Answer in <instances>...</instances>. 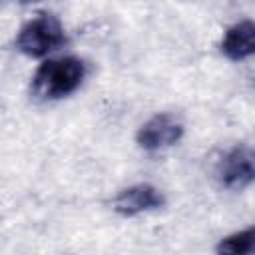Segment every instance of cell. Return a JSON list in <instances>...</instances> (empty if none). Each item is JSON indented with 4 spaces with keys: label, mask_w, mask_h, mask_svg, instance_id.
<instances>
[{
    "label": "cell",
    "mask_w": 255,
    "mask_h": 255,
    "mask_svg": "<svg viewBox=\"0 0 255 255\" xmlns=\"http://www.w3.org/2000/svg\"><path fill=\"white\" fill-rule=\"evenodd\" d=\"M163 203H165V197L157 187H153L149 183H137V185L122 189L114 197L112 209L124 217H133L143 211L157 209Z\"/></svg>",
    "instance_id": "5"
},
{
    "label": "cell",
    "mask_w": 255,
    "mask_h": 255,
    "mask_svg": "<svg viewBox=\"0 0 255 255\" xmlns=\"http://www.w3.org/2000/svg\"><path fill=\"white\" fill-rule=\"evenodd\" d=\"M66 34L60 20L52 14H40L24 24L16 38V48L30 58H44L64 46Z\"/></svg>",
    "instance_id": "2"
},
{
    "label": "cell",
    "mask_w": 255,
    "mask_h": 255,
    "mask_svg": "<svg viewBox=\"0 0 255 255\" xmlns=\"http://www.w3.org/2000/svg\"><path fill=\"white\" fill-rule=\"evenodd\" d=\"M183 135V126L169 114H157L137 129V145L147 151H157L177 143Z\"/></svg>",
    "instance_id": "4"
},
{
    "label": "cell",
    "mask_w": 255,
    "mask_h": 255,
    "mask_svg": "<svg viewBox=\"0 0 255 255\" xmlns=\"http://www.w3.org/2000/svg\"><path fill=\"white\" fill-rule=\"evenodd\" d=\"M86 76V64L80 58L68 56L58 60H46L32 78V96L48 102L58 100L80 88Z\"/></svg>",
    "instance_id": "1"
},
{
    "label": "cell",
    "mask_w": 255,
    "mask_h": 255,
    "mask_svg": "<svg viewBox=\"0 0 255 255\" xmlns=\"http://www.w3.org/2000/svg\"><path fill=\"white\" fill-rule=\"evenodd\" d=\"M20 2H36V0H20Z\"/></svg>",
    "instance_id": "8"
},
{
    "label": "cell",
    "mask_w": 255,
    "mask_h": 255,
    "mask_svg": "<svg viewBox=\"0 0 255 255\" xmlns=\"http://www.w3.org/2000/svg\"><path fill=\"white\" fill-rule=\"evenodd\" d=\"M221 52L233 62L249 58L255 52V26H253V22L241 20V22L233 24L221 40Z\"/></svg>",
    "instance_id": "6"
},
{
    "label": "cell",
    "mask_w": 255,
    "mask_h": 255,
    "mask_svg": "<svg viewBox=\"0 0 255 255\" xmlns=\"http://www.w3.org/2000/svg\"><path fill=\"white\" fill-rule=\"evenodd\" d=\"M215 175L219 183L227 189H245L251 185L255 177V167H253V151L245 145L229 149L215 167Z\"/></svg>",
    "instance_id": "3"
},
{
    "label": "cell",
    "mask_w": 255,
    "mask_h": 255,
    "mask_svg": "<svg viewBox=\"0 0 255 255\" xmlns=\"http://www.w3.org/2000/svg\"><path fill=\"white\" fill-rule=\"evenodd\" d=\"M255 249V239H253V229L235 233L227 239H221L217 245V253H229V255H243V253H253Z\"/></svg>",
    "instance_id": "7"
}]
</instances>
